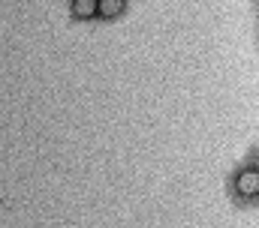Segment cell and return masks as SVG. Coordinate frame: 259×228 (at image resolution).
Returning <instances> with one entry per match:
<instances>
[{"instance_id": "1", "label": "cell", "mask_w": 259, "mask_h": 228, "mask_svg": "<svg viewBox=\"0 0 259 228\" xmlns=\"http://www.w3.org/2000/svg\"><path fill=\"white\" fill-rule=\"evenodd\" d=\"M235 186H238V192H241V195H256V192H259V171L256 168L244 171V174L235 180Z\"/></svg>"}, {"instance_id": "2", "label": "cell", "mask_w": 259, "mask_h": 228, "mask_svg": "<svg viewBox=\"0 0 259 228\" xmlns=\"http://www.w3.org/2000/svg\"><path fill=\"white\" fill-rule=\"evenodd\" d=\"M94 9H97V0H72V12L78 18H88Z\"/></svg>"}, {"instance_id": "3", "label": "cell", "mask_w": 259, "mask_h": 228, "mask_svg": "<svg viewBox=\"0 0 259 228\" xmlns=\"http://www.w3.org/2000/svg\"><path fill=\"white\" fill-rule=\"evenodd\" d=\"M124 6V0H100V12L103 15H118Z\"/></svg>"}]
</instances>
